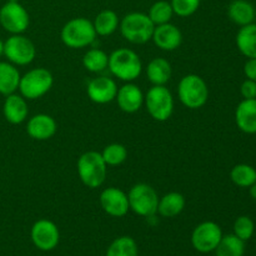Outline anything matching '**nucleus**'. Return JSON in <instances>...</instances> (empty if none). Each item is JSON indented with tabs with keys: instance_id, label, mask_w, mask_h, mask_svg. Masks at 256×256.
<instances>
[{
	"instance_id": "37",
	"label": "nucleus",
	"mask_w": 256,
	"mask_h": 256,
	"mask_svg": "<svg viewBox=\"0 0 256 256\" xmlns=\"http://www.w3.org/2000/svg\"><path fill=\"white\" fill-rule=\"evenodd\" d=\"M2 55H4V42L0 39V56H2Z\"/></svg>"
},
{
	"instance_id": "22",
	"label": "nucleus",
	"mask_w": 256,
	"mask_h": 256,
	"mask_svg": "<svg viewBox=\"0 0 256 256\" xmlns=\"http://www.w3.org/2000/svg\"><path fill=\"white\" fill-rule=\"evenodd\" d=\"M236 46L239 52L248 59L256 58V24L244 25L236 34Z\"/></svg>"
},
{
	"instance_id": "36",
	"label": "nucleus",
	"mask_w": 256,
	"mask_h": 256,
	"mask_svg": "<svg viewBox=\"0 0 256 256\" xmlns=\"http://www.w3.org/2000/svg\"><path fill=\"white\" fill-rule=\"evenodd\" d=\"M248 189H249L250 196H252L254 200H256V182H254V184H252L250 188H248Z\"/></svg>"
},
{
	"instance_id": "7",
	"label": "nucleus",
	"mask_w": 256,
	"mask_h": 256,
	"mask_svg": "<svg viewBox=\"0 0 256 256\" xmlns=\"http://www.w3.org/2000/svg\"><path fill=\"white\" fill-rule=\"evenodd\" d=\"M144 104L156 122H166L174 112V98L165 85H152L144 95Z\"/></svg>"
},
{
	"instance_id": "5",
	"label": "nucleus",
	"mask_w": 256,
	"mask_h": 256,
	"mask_svg": "<svg viewBox=\"0 0 256 256\" xmlns=\"http://www.w3.org/2000/svg\"><path fill=\"white\" fill-rule=\"evenodd\" d=\"M178 96L185 108L196 110L206 104L209 99V88L202 76L196 74H188L179 82Z\"/></svg>"
},
{
	"instance_id": "15",
	"label": "nucleus",
	"mask_w": 256,
	"mask_h": 256,
	"mask_svg": "<svg viewBox=\"0 0 256 256\" xmlns=\"http://www.w3.org/2000/svg\"><path fill=\"white\" fill-rule=\"evenodd\" d=\"M152 40L159 49L164 52H174L182 45V34L178 26L172 22L156 25Z\"/></svg>"
},
{
	"instance_id": "17",
	"label": "nucleus",
	"mask_w": 256,
	"mask_h": 256,
	"mask_svg": "<svg viewBox=\"0 0 256 256\" xmlns=\"http://www.w3.org/2000/svg\"><path fill=\"white\" fill-rule=\"evenodd\" d=\"M118 106L128 114H132L140 110V108L144 104V94L142 89L136 84L126 82L122 88L118 89L116 98Z\"/></svg>"
},
{
	"instance_id": "29",
	"label": "nucleus",
	"mask_w": 256,
	"mask_h": 256,
	"mask_svg": "<svg viewBox=\"0 0 256 256\" xmlns=\"http://www.w3.org/2000/svg\"><path fill=\"white\" fill-rule=\"evenodd\" d=\"M230 179L236 186L250 188L256 182V169L249 164H238L230 172Z\"/></svg>"
},
{
	"instance_id": "23",
	"label": "nucleus",
	"mask_w": 256,
	"mask_h": 256,
	"mask_svg": "<svg viewBox=\"0 0 256 256\" xmlns=\"http://www.w3.org/2000/svg\"><path fill=\"white\" fill-rule=\"evenodd\" d=\"M20 72L14 64L9 62H0V94L10 95L19 88Z\"/></svg>"
},
{
	"instance_id": "28",
	"label": "nucleus",
	"mask_w": 256,
	"mask_h": 256,
	"mask_svg": "<svg viewBox=\"0 0 256 256\" xmlns=\"http://www.w3.org/2000/svg\"><path fill=\"white\" fill-rule=\"evenodd\" d=\"M139 249L138 244L132 236H119L112 240L109 245L105 256H138Z\"/></svg>"
},
{
	"instance_id": "25",
	"label": "nucleus",
	"mask_w": 256,
	"mask_h": 256,
	"mask_svg": "<svg viewBox=\"0 0 256 256\" xmlns=\"http://www.w3.org/2000/svg\"><path fill=\"white\" fill-rule=\"evenodd\" d=\"M92 24H94L96 35H99V36H110V35L114 34L118 30L120 20L114 10L106 9L100 12L95 16Z\"/></svg>"
},
{
	"instance_id": "31",
	"label": "nucleus",
	"mask_w": 256,
	"mask_h": 256,
	"mask_svg": "<svg viewBox=\"0 0 256 256\" xmlns=\"http://www.w3.org/2000/svg\"><path fill=\"white\" fill-rule=\"evenodd\" d=\"M102 156L108 166H118L126 160L128 150L122 144L112 142L104 148V150L102 152Z\"/></svg>"
},
{
	"instance_id": "33",
	"label": "nucleus",
	"mask_w": 256,
	"mask_h": 256,
	"mask_svg": "<svg viewBox=\"0 0 256 256\" xmlns=\"http://www.w3.org/2000/svg\"><path fill=\"white\" fill-rule=\"evenodd\" d=\"M172 12L180 18L192 16L200 8V0H172Z\"/></svg>"
},
{
	"instance_id": "9",
	"label": "nucleus",
	"mask_w": 256,
	"mask_h": 256,
	"mask_svg": "<svg viewBox=\"0 0 256 256\" xmlns=\"http://www.w3.org/2000/svg\"><path fill=\"white\" fill-rule=\"evenodd\" d=\"M4 56L15 66H25L34 62L36 49L29 38L22 34H14L4 42Z\"/></svg>"
},
{
	"instance_id": "21",
	"label": "nucleus",
	"mask_w": 256,
	"mask_h": 256,
	"mask_svg": "<svg viewBox=\"0 0 256 256\" xmlns=\"http://www.w3.org/2000/svg\"><path fill=\"white\" fill-rule=\"evenodd\" d=\"M185 198L184 195L178 192H172L165 194L159 199L158 204V212L162 218H175L182 212L185 209Z\"/></svg>"
},
{
	"instance_id": "24",
	"label": "nucleus",
	"mask_w": 256,
	"mask_h": 256,
	"mask_svg": "<svg viewBox=\"0 0 256 256\" xmlns=\"http://www.w3.org/2000/svg\"><path fill=\"white\" fill-rule=\"evenodd\" d=\"M172 65L164 58H154L148 64L146 76L152 85H165L172 78Z\"/></svg>"
},
{
	"instance_id": "4",
	"label": "nucleus",
	"mask_w": 256,
	"mask_h": 256,
	"mask_svg": "<svg viewBox=\"0 0 256 256\" xmlns=\"http://www.w3.org/2000/svg\"><path fill=\"white\" fill-rule=\"evenodd\" d=\"M119 29L122 38L132 44H145L152 40L155 25L148 14L132 12L122 18Z\"/></svg>"
},
{
	"instance_id": "34",
	"label": "nucleus",
	"mask_w": 256,
	"mask_h": 256,
	"mask_svg": "<svg viewBox=\"0 0 256 256\" xmlns=\"http://www.w3.org/2000/svg\"><path fill=\"white\" fill-rule=\"evenodd\" d=\"M240 94L244 99H256V82L246 79L240 86Z\"/></svg>"
},
{
	"instance_id": "32",
	"label": "nucleus",
	"mask_w": 256,
	"mask_h": 256,
	"mask_svg": "<svg viewBox=\"0 0 256 256\" xmlns=\"http://www.w3.org/2000/svg\"><path fill=\"white\" fill-rule=\"evenodd\" d=\"M232 230H234V235H236L239 239H242V242H248L254 235L255 224L252 218L246 216V215H242V216L235 220Z\"/></svg>"
},
{
	"instance_id": "2",
	"label": "nucleus",
	"mask_w": 256,
	"mask_h": 256,
	"mask_svg": "<svg viewBox=\"0 0 256 256\" xmlns=\"http://www.w3.org/2000/svg\"><path fill=\"white\" fill-rule=\"evenodd\" d=\"M78 175L85 186L90 189L100 188L105 182L108 165L102 156V152L92 150L80 155L76 164Z\"/></svg>"
},
{
	"instance_id": "20",
	"label": "nucleus",
	"mask_w": 256,
	"mask_h": 256,
	"mask_svg": "<svg viewBox=\"0 0 256 256\" xmlns=\"http://www.w3.org/2000/svg\"><path fill=\"white\" fill-rule=\"evenodd\" d=\"M228 15L232 22L244 26L254 22L256 12L254 5L248 0H232L228 6Z\"/></svg>"
},
{
	"instance_id": "30",
	"label": "nucleus",
	"mask_w": 256,
	"mask_h": 256,
	"mask_svg": "<svg viewBox=\"0 0 256 256\" xmlns=\"http://www.w3.org/2000/svg\"><path fill=\"white\" fill-rule=\"evenodd\" d=\"M172 15H174V12H172V4L166 0H159V2H154L148 12V16L150 18L155 26L170 22Z\"/></svg>"
},
{
	"instance_id": "8",
	"label": "nucleus",
	"mask_w": 256,
	"mask_h": 256,
	"mask_svg": "<svg viewBox=\"0 0 256 256\" xmlns=\"http://www.w3.org/2000/svg\"><path fill=\"white\" fill-rule=\"evenodd\" d=\"M129 206L132 212L142 218H152L158 212L159 196L152 186L145 182L135 184L128 194Z\"/></svg>"
},
{
	"instance_id": "13",
	"label": "nucleus",
	"mask_w": 256,
	"mask_h": 256,
	"mask_svg": "<svg viewBox=\"0 0 256 256\" xmlns=\"http://www.w3.org/2000/svg\"><path fill=\"white\" fill-rule=\"evenodd\" d=\"M99 202L102 210L112 218L125 216L130 210L128 194L119 188L110 186L102 190Z\"/></svg>"
},
{
	"instance_id": "11",
	"label": "nucleus",
	"mask_w": 256,
	"mask_h": 256,
	"mask_svg": "<svg viewBox=\"0 0 256 256\" xmlns=\"http://www.w3.org/2000/svg\"><path fill=\"white\" fill-rule=\"evenodd\" d=\"M222 238V230L215 222H200L192 234V245L198 252L209 254L219 245Z\"/></svg>"
},
{
	"instance_id": "27",
	"label": "nucleus",
	"mask_w": 256,
	"mask_h": 256,
	"mask_svg": "<svg viewBox=\"0 0 256 256\" xmlns=\"http://www.w3.org/2000/svg\"><path fill=\"white\" fill-rule=\"evenodd\" d=\"M109 55L102 49L92 48L89 49L82 56V65L90 72H102L108 69Z\"/></svg>"
},
{
	"instance_id": "3",
	"label": "nucleus",
	"mask_w": 256,
	"mask_h": 256,
	"mask_svg": "<svg viewBox=\"0 0 256 256\" xmlns=\"http://www.w3.org/2000/svg\"><path fill=\"white\" fill-rule=\"evenodd\" d=\"M94 24L86 18H74L62 26L60 38L70 49H82L90 46L96 40Z\"/></svg>"
},
{
	"instance_id": "10",
	"label": "nucleus",
	"mask_w": 256,
	"mask_h": 256,
	"mask_svg": "<svg viewBox=\"0 0 256 256\" xmlns=\"http://www.w3.org/2000/svg\"><path fill=\"white\" fill-rule=\"evenodd\" d=\"M0 25L12 35L22 34L30 25L29 12L18 0H8L0 8Z\"/></svg>"
},
{
	"instance_id": "14",
	"label": "nucleus",
	"mask_w": 256,
	"mask_h": 256,
	"mask_svg": "<svg viewBox=\"0 0 256 256\" xmlns=\"http://www.w3.org/2000/svg\"><path fill=\"white\" fill-rule=\"evenodd\" d=\"M86 94L89 99L95 104H108V102H112L116 98L118 85L112 78H94L88 84Z\"/></svg>"
},
{
	"instance_id": "18",
	"label": "nucleus",
	"mask_w": 256,
	"mask_h": 256,
	"mask_svg": "<svg viewBox=\"0 0 256 256\" xmlns=\"http://www.w3.org/2000/svg\"><path fill=\"white\" fill-rule=\"evenodd\" d=\"M2 114H4L5 120L10 124H22L29 115L26 99L20 94H16V92L6 95L4 104H2Z\"/></svg>"
},
{
	"instance_id": "16",
	"label": "nucleus",
	"mask_w": 256,
	"mask_h": 256,
	"mask_svg": "<svg viewBox=\"0 0 256 256\" xmlns=\"http://www.w3.org/2000/svg\"><path fill=\"white\" fill-rule=\"evenodd\" d=\"M58 130V124L48 114H36L28 120L26 132L32 139L44 142L52 139Z\"/></svg>"
},
{
	"instance_id": "19",
	"label": "nucleus",
	"mask_w": 256,
	"mask_h": 256,
	"mask_svg": "<svg viewBox=\"0 0 256 256\" xmlns=\"http://www.w3.org/2000/svg\"><path fill=\"white\" fill-rule=\"evenodd\" d=\"M235 122L245 134H256V99H242L235 110Z\"/></svg>"
},
{
	"instance_id": "6",
	"label": "nucleus",
	"mask_w": 256,
	"mask_h": 256,
	"mask_svg": "<svg viewBox=\"0 0 256 256\" xmlns=\"http://www.w3.org/2000/svg\"><path fill=\"white\" fill-rule=\"evenodd\" d=\"M54 84L52 74L45 68H34L20 76V95L26 100H36L50 92Z\"/></svg>"
},
{
	"instance_id": "35",
	"label": "nucleus",
	"mask_w": 256,
	"mask_h": 256,
	"mask_svg": "<svg viewBox=\"0 0 256 256\" xmlns=\"http://www.w3.org/2000/svg\"><path fill=\"white\" fill-rule=\"evenodd\" d=\"M244 74L246 79L256 82V58L248 59L244 65Z\"/></svg>"
},
{
	"instance_id": "26",
	"label": "nucleus",
	"mask_w": 256,
	"mask_h": 256,
	"mask_svg": "<svg viewBox=\"0 0 256 256\" xmlns=\"http://www.w3.org/2000/svg\"><path fill=\"white\" fill-rule=\"evenodd\" d=\"M214 252L215 256H244L245 242L234 234L222 235Z\"/></svg>"
},
{
	"instance_id": "1",
	"label": "nucleus",
	"mask_w": 256,
	"mask_h": 256,
	"mask_svg": "<svg viewBox=\"0 0 256 256\" xmlns=\"http://www.w3.org/2000/svg\"><path fill=\"white\" fill-rule=\"evenodd\" d=\"M108 69L119 80L132 82L142 74V62L134 50L120 48L109 55Z\"/></svg>"
},
{
	"instance_id": "12",
	"label": "nucleus",
	"mask_w": 256,
	"mask_h": 256,
	"mask_svg": "<svg viewBox=\"0 0 256 256\" xmlns=\"http://www.w3.org/2000/svg\"><path fill=\"white\" fill-rule=\"evenodd\" d=\"M30 238L34 246L40 252H52L59 245V228L52 220L40 219L32 226Z\"/></svg>"
}]
</instances>
